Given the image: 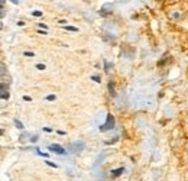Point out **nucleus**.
I'll return each mask as SVG.
<instances>
[{"instance_id":"obj_1","label":"nucleus","mask_w":188,"mask_h":181,"mask_svg":"<svg viewBox=\"0 0 188 181\" xmlns=\"http://www.w3.org/2000/svg\"><path fill=\"white\" fill-rule=\"evenodd\" d=\"M114 128V117L111 115H107L106 117V123L100 126V132H107V130H111Z\"/></svg>"},{"instance_id":"obj_2","label":"nucleus","mask_w":188,"mask_h":181,"mask_svg":"<svg viewBox=\"0 0 188 181\" xmlns=\"http://www.w3.org/2000/svg\"><path fill=\"white\" fill-rule=\"evenodd\" d=\"M48 149H49L51 152H54V154H58V155H64V154H65V149L61 146V145H58V144L48 145Z\"/></svg>"},{"instance_id":"obj_3","label":"nucleus","mask_w":188,"mask_h":181,"mask_svg":"<svg viewBox=\"0 0 188 181\" xmlns=\"http://www.w3.org/2000/svg\"><path fill=\"white\" fill-rule=\"evenodd\" d=\"M84 142H72L71 145H70V151L74 152V154H78V152H81L83 149H84Z\"/></svg>"},{"instance_id":"obj_4","label":"nucleus","mask_w":188,"mask_h":181,"mask_svg":"<svg viewBox=\"0 0 188 181\" xmlns=\"http://www.w3.org/2000/svg\"><path fill=\"white\" fill-rule=\"evenodd\" d=\"M2 99H9V91H6V84L2 83Z\"/></svg>"},{"instance_id":"obj_5","label":"nucleus","mask_w":188,"mask_h":181,"mask_svg":"<svg viewBox=\"0 0 188 181\" xmlns=\"http://www.w3.org/2000/svg\"><path fill=\"white\" fill-rule=\"evenodd\" d=\"M123 171H124V168H117V170H113V171H111V175L119 177L120 174H123Z\"/></svg>"},{"instance_id":"obj_6","label":"nucleus","mask_w":188,"mask_h":181,"mask_svg":"<svg viewBox=\"0 0 188 181\" xmlns=\"http://www.w3.org/2000/svg\"><path fill=\"white\" fill-rule=\"evenodd\" d=\"M14 126H16V128H17V129L23 130V125H22V123L19 122V120H17V119H14Z\"/></svg>"},{"instance_id":"obj_7","label":"nucleus","mask_w":188,"mask_h":181,"mask_svg":"<svg viewBox=\"0 0 188 181\" xmlns=\"http://www.w3.org/2000/svg\"><path fill=\"white\" fill-rule=\"evenodd\" d=\"M32 14H33L35 17H41V16H42V12H41V10H33Z\"/></svg>"},{"instance_id":"obj_8","label":"nucleus","mask_w":188,"mask_h":181,"mask_svg":"<svg viewBox=\"0 0 188 181\" xmlns=\"http://www.w3.org/2000/svg\"><path fill=\"white\" fill-rule=\"evenodd\" d=\"M36 152H38V155H41V157H45V158H48V155H49V154H45V152H42L41 149H36Z\"/></svg>"},{"instance_id":"obj_9","label":"nucleus","mask_w":188,"mask_h":181,"mask_svg":"<svg viewBox=\"0 0 188 181\" xmlns=\"http://www.w3.org/2000/svg\"><path fill=\"white\" fill-rule=\"evenodd\" d=\"M46 165L52 167V168H58V165H57V164H55V162H51V161H46Z\"/></svg>"},{"instance_id":"obj_10","label":"nucleus","mask_w":188,"mask_h":181,"mask_svg":"<svg viewBox=\"0 0 188 181\" xmlns=\"http://www.w3.org/2000/svg\"><path fill=\"white\" fill-rule=\"evenodd\" d=\"M55 99H57V96H54V94H49V96H46V100H49V101L55 100Z\"/></svg>"},{"instance_id":"obj_11","label":"nucleus","mask_w":188,"mask_h":181,"mask_svg":"<svg viewBox=\"0 0 188 181\" xmlns=\"http://www.w3.org/2000/svg\"><path fill=\"white\" fill-rule=\"evenodd\" d=\"M67 30H71V32H77V28H74V26H64Z\"/></svg>"},{"instance_id":"obj_12","label":"nucleus","mask_w":188,"mask_h":181,"mask_svg":"<svg viewBox=\"0 0 188 181\" xmlns=\"http://www.w3.org/2000/svg\"><path fill=\"white\" fill-rule=\"evenodd\" d=\"M117 139H119V136H116V138H113V139H110V141H107L106 144H107V145H110V144H114V142L117 141Z\"/></svg>"},{"instance_id":"obj_13","label":"nucleus","mask_w":188,"mask_h":181,"mask_svg":"<svg viewBox=\"0 0 188 181\" xmlns=\"http://www.w3.org/2000/svg\"><path fill=\"white\" fill-rule=\"evenodd\" d=\"M36 68H38V70H45V65L43 64H36Z\"/></svg>"},{"instance_id":"obj_14","label":"nucleus","mask_w":188,"mask_h":181,"mask_svg":"<svg viewBox=\"0 0 188 181\" xmlns=\"http://www.w3.org/2000/svg\"><path fill=\"white\" fill-rule=\"evenodd\" d=\"M91 78H93L94 81H97V83H100V81H101V78H100V77H97V75H93Z\"/></svg>"},{"instance_id":"obj_15","label":"nucleus","mask_w":188,"mask_h":181,"mask_svg":"<svg viewBox=\"0 0 188 181\" xmlns=\"http://www.w3.org/2000/svg\"><path fill=\"white\" fill-rule=\"evenodd\" d=\"M25 55H26V57H33V52H29V51H26V52H25Z\"/></svg>"},{"instance_id":"obj_16","label":"nucleus","mask_w":188,"mask_h":181,"mask_svg":"<svg viewBox=\"0 0 188 181\" xmlns=\"http://www.w3.org/2000/svg\"><path fill=\"white\" fill-rule=\"evenodd\" d=\"M38 26H39V28H42V29H46V28H48V26H46V25H45V23H39V25H38Z\"/></svg>"},{"instance_id":"obj_17","label":"nucleus","mask_w":188,"mask_h":181,"mask_svg":"<svg viewBox=\"0 0 188 181\" xmlns=\"http://www.w3.org/2000/svg\"><path fill=\"white\" fill-rule=\"evenodd\" d=\"M42 130H45V132H48V133H49V132H52V129H49V128H43Z\"/></svg>"},{"instance_id":"obj_18","label":"nucleus","mask_w":188,"mask_h":181,"mask_svg":"<svg viewBox=\"0 0 188 181\" xmlns=\"http://www.w3.org/2000/svg\"><path fill=\"white\" fill-rule=\"evenodd\" d=\"M23 100H25V101H29V100H30V97H29V96H25V97H23Z\"/></svg>"}]
</instances>
